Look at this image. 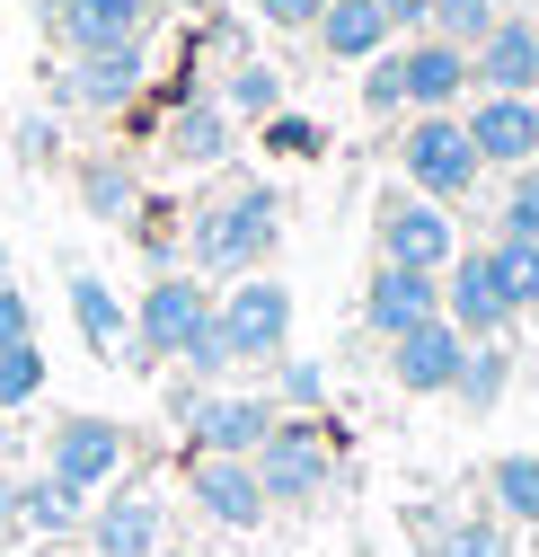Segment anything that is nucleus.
Wrapping results in <instances>:
<instances>
[{
    "mask_svg": "<svg viewBox=\"0 0 539 557\" xmlns=\"http://www.w3.org/2000/svg\"><path fill=\"white\" fill-rule=\"evenodd\" d=\"M284 248V195L265 177H239L222 195H204L186 213V274H204V284H239V274H265V257Z\"/></svg>",
    "mask_w": 539,
    "mask_h": 557,
    "instance_id": "1",
    "label": "nucleus"
},
{
    "mask_svg": "<svg viewBox=\"0 0 539 557\" xmlns=\"http://www.w3.org/2000/svg\"><path fill=\"white\" fill-rule=\"evenodd\" d=\"M398 177H408L416 195H434V203H451V213L487 186V160H478V143H468L460 107L451 115H408V133H398Z\"/></svg>",
    "mask_w": 539,
    "mask_h": 557,
    "instance_id": "2",
    "label": "nucleus"
},
{
    "mask_svg": "<svg viewBox=\"0 0 539 557\" xmlns=\"http://www.w3.org/2000/svg\"><path fill=\"white\" fill-rule=\"evenodd\" d=\"M213 284H204V274H186V265H168V274H151V293L142 301H133V345H124V355L133 363H186V345L195 336H204L213 327Z\"/></svg>",
    "mask_w": 539,
    "mask_h": 557,
    "instance_id": "3",
    "label": "nucleus"
},
{
    "mask_svg": "<svg viewBox=\"0 0 539 557\" xmlns=\"http://www.w3.org/2000/svg\"><path fill=\"white\" fill-rule=\"evenodd\" d=\"M248 460H256V486H265V505H275V513H310L327 486H336V443L310 425V416H284Z\"/></svg>",
    "mask_w": 539,
    "mask_h": 557,
    "instance_id": "4",
    "label": "nucleus"
},
{
    "mask_svg": "<svg viewBox=\"0 0 539 557\" xmlns=\"http://www.w3.org/2000/svg\"><path fill=\"white\" fill-rule=\"evenodd\" d=\"M372 248L380 265H416V274H442L460 257V222H451V203L416 195V186H398L372 203Z\"/></svg>",
    "mask_w": 539,
    "mask_h": 557,
    "instance_id": "5",
    "label": "nucleus"
},
{
    "mask_svg": "<svg viewBox=\"0 0 539 557\" xmlns=\"http://www.w3.org/2000/svg\"><path fill=\"white\" fill-rule=\"evenodd\" d=\"M124 460H133V434L115 425V416H89V407L53 416V434H45V478H62L72 496H106V486L124 478Z\"/></svg>",
    "mask_w": 539,
    "mask_h": 557,
    "instance_id": "6",
    "label": "nucleus"
},
{
    "mask_svg": "<svg viewBox=\"0 0 539 557\" xmlns=\"http://www.w3.org/2000/svg\"><path fill=\"white\" fill-rule=\"evenodd\" d=\"M142 89H151V36L62 53V72H53V107H89V115H124Z\"/></svg>",
    "mask_w": 539,
    "mask_h": 557,
    "instance_id": "7",
    "label": "nucleus"
},
{
    "mask_svg": "<svg viewBox=\"0 0 539 557\" xmlns=\"http://www.w3.org/2000/svg\"><path fill=\"white\" fill-rule=\"evenodd\" d=\"M213 336L230 345V363H284L292 345V293L275 274H239V284L213 301Z\"/></svg>",
    "mask_w": 539,
    "mask_h": 557,
    "instance_id": "8",
    "label": "nucleus"
},
{
    "mask_svg": "<svg viewBox=\"0 0 539 557\" xmlns=\"http://www.w3.org/2000/svg\"><path fill=\"white\" fill-rule=\"evenodd\" d=\"M186 425V451H222V460H248L265 434L284 425V407L265 389H195V407L177 416Z\"/></svg>",
    "mask_w": 539,
    "mask_h": 557,
    "instance_id": "9",
    "label": "nucleus"
},
{
    "mask_svg": "<svg viewBox=\"0 0 539 557\" xmlns=\"http://www.w3.org/2000/svg\"><path fill=\"white\" fill-rule=\"evenodd\" d=\"M442 319L468 336V345H487V336H513V301H504V274H496V248H460L442 265Z\"/></svg>",
    "mask_w": 539,
    "mask_h": 557,
    "instance_id": "10",
    "label": "nucleus"
},
{
    "mask_svg": "<svg viewBox=\"0 0 539 557\" xmlns=\"http://www.w3.org/2000/svg\"><path fill=\"white\" fill-rule=\"evenodd\" d=\"M186 496H195V513H204L213 531H256L265 513V486H256V460H222V451H186Z\"/></svg>",
    "mask_w": 539,
    "mask_h": 557,
    "instance_id": "11",
    "label": "nucleus"
},
{
    "mask_svg": "<svg viewBox=\"0 0 539 557\" xmlns=\"http://www.w3.org/2000/svg\"><path fill=\"white\" fill-rule=\"evenodd\" d=\"M460 124H468V143H478V160H487V177L504 169H530L539 160V98H496V89H478L460 107Z\"/></svg>",
    "mask_w": 539,
    "mask_h": 557,
    "instance_id": "12",
    "label": "nucleus"
},
{
    "mask_svg": "<svg viewBox=\"0 0 539 557\" xmlns=\"http://www.w3.org/2000/svg\"><path fill=\"white\" fill-rule=\"evenodd\" d=\"M468 81L496 89V98H539V18L504 10L478 45H468Z\"/></svg>",
    "mask_w": 539,
    "mask_h": 557,
    "instance_id": "13",
    "label": "nucleus"
},
{
    "mask_svg": "<svg viewBox=\"0 0 539 557\" xmlns=\"http://www.w3.org/2000/svg\"><path fill=\"white\" fill-rule=\"evenodd\" d=\"M80 548H89V557H151V548H168V513H160V496H142V486H115V496H98L89 522H80Z\"/></svg>",
    "mask_w": 539,
    "mask_h": 557,
    "instance_id": "14",
    "label": "nucleus"
},
{
    "mask_svg": "<svg viewBox=\"0 0 539 557\" xmlns=\"http://www.w3.org/2000/svg\"><path fill=\"white\" fill-rule=\"evenodd\" d=\"M460 363H468V336H460L451 319H425V327H408V336H389V381L408 389V398H451Z\"/></svg>",
    "mask_w": 539,
    "mask_h": 557,
    "instance_id": "15",
    "label": "nucleus"
},
{
    "mask_svg": "<svg viewBox=\"0 0 539 557\" xmlns=\"http://www.w3.org/2000/svg\"><path fill=\"white\" fill-rule=\"evenodd\" d=\"M425 319H442V274L380 265V257H372V284H363V327L389 345V336H408V327H425Z\"/></svg>",
    "mask_w": 539,
    "mask_h": 557,
    "instance_id": "16",
    "label": "nucleus"
},
{
    "mask_svg": "<svg viewBox=\"0 0 539 557\" xmlns=\"http://www.w3.org/2000/svg\"><path fill=\"white\" fill-rule=\"evenodd\" d=\"M160 0H45V27L62 53H98V45H124V36H151Z\"/></svg>",
    "mask_w": 539,
    "mask_h": 557,
    "instance_id": "17",
    "label": "nucleus"
},
{
    "mask_svg": "<svg viewBox=\"0 0 539 557\" xmlns=\"http://www.w3.org/2000/svg\"><path fill=\"white\" fill-rule=\"evenodd\" d=\"M398 62H408V115H451L460 98H478V81H468V45L408 36V45H398Z\"/></svg>",
    "mask_w": 539,
    "mask_h": 557,
    "instance_id": "18",
    "label": "nucleus"
},
{
    "mask_svg": "<svg viewBox=\"0 0 539 557\" xmlns=\"http://www.w3.org/2000/svg\"><path fill=\"white\" fill-rule=\"evenodd\" d=\"M230 133H239V115H230L222 98H177L168 124H160V151H168L177 169H222V160H230Z\"/></svg>",
    "mask_w": 539,
    "mask_h": 557,
    "instance_id": "19",
    "label": "nucleus"
},
{
    "mask_svg": "<svg viewBox=\"0 0 539 557\" xmlns=\"http://www.w3.org/2000/svg\"><path fill=\"white\" fill-rule=\"evenodd\" d=\"M318 53L327 62H372V53H389L398 36H389V18H380V0H327L318 10Z\"/></svg>",
    "mask_w": 539,
    "mask_h": 557,
    "instance_id": "20",
    "label": "nucleus"
},
{
    "mask_svg": "<svg viewBox=\"0 0 539 557\" xmlns=\"http://www.w3.org/2000/svg\"><path fill=\"white\" fill-rule=\"evenodd\" d=\"M62 293H72V327H80V345H89V355H124V345H133V319H124V301L98 284L89 265H72V284H62Z\"/></svg>",
    "mask_w": 539,
    "mask_h": 557,
    "instance_id": "21",
    "label": "nucleus"
},
{
    "mask_svg": "<svg viewBox=\"0 0 539 557\" xmlns=\"http://www.w3.org/2000/svg\"><path fill=\"white\" fill-rule=\"evenodd\" d=\"M487 513L513 531H539V451H504L487 460Z\"/></svg>",
    "mask_w": 539,
    "mask_h": 557,
    "instance_id": "22",
    "label": "nucleus"
},
{
    "mask_svg": "<svg viewBox=\"0 0 539 557\" xmlns=\"http://www.w3.org/2000/svg\"><path fill=\"white\" fill-rule=\"evenodd\" d=\"M80 522H89V496H72L62 478H18V531H36V540H80Z\"/></svg>",
    "mask_w": 539,
    "mask_h": 557,
    "instance_id": "23",
    "label": "nucleus"
},
{
    "mask_svg": "<svg viewBox=\"0 0 539 557\" xmlns=\"http://www.w3.org/2000/svg\"><path fill=\"white\" fill-rule=\"evenodd\" d=\"M80 203H89V222H133V213H142V177H133V160H115V151L80 160Z\"/></svg>",
    "mask_w": 539,
    "mask_h": 557,
    "instance_id": "24",
    "label": "nucleus"
},
{
    "mask_svg": "<svg viewBox=\"0 0 539 557\" xmlns=\"http://www.w3.org/2000/svg\"><path fill=\"white\" fill-rule=\"evenodd\" d=\"M504 389H513V345H504V336H487V345H468V363H460L451 398H460L468 416H487V407H496Z\"/></svg>",
    "mask_w": 539,
    "mask_h": 557,
    "instance_id": "25",
    "label": "nucleus"
},
{
    "mask_svg": "<svg viewBox=\"0 0 539 557\" xmlns=\"http://www.w3.org/2000/svg\"><path fill=\"white\" fill-rule=\"evenodd\" d=\"M222 107L230 115H248V124H265V115H284V72H275V62H230V72H222Z\"/></svg>",
    "mask_w": 539,
    "mask_h": 557,
    "instance_id": "26",
    "label": "nucleus"
},
{
    "mask_svg": "<svg viewBox=\"0 0 539 557\" xmlns=\"http://www.w3.org/2000/svg\"><path fill=\"white\" fill-rule=\"evenodd\" d=\"M425 548H434V557H513V522H496V513H460V522H442Z\"/></svg>",
    "mask_w": 539,
    "mask_h": 557,
    "instance_id": "27",
    "label": "nucleus"
},
{
    "mask_svg": "<svg viewBox=\"0 0 539 557\" xmlns=\"http://www.w3.org/2000/svg\"><path fill=\"white\" fill-rule=\"evenodd\" d=\"M36 398H45V345L36 336L27 345H0V416H18Z\"/></svg>",
    "mask_w": 539,
    "mask_h": 557,
    "instance_id": "28",
    "label": "nucleus"
},
{
    "mask_svg": "<svg viewBox=\"0 0 539 557\" xmlns=\"http://www.w3.org/2000/svg\"><path fill=\"white\" fill-rule=\"evenodd\" d=\"M496 18H504V0H434L425 36H442V45H478Z\"/></svg>",
    "mask_w": 539,
    "mask_h": 557,
    "instance_id": "29",
    "label": "nucleus"
},
{
    "mask_svg": "<svg viewBox=\"0 0 539 557\" xmlns=\"http://www.w3.org/2000/svg\"><path fill=\"white\" fill-rule=\"evenodd\" d=\"M363 115H372V124H380V115H408V62H398V45L363 62Z\"/></svg>",
    "mask_w": 539,
    "mask_h": 557,
    "instance_id": "30",
    "label": "nucleus"
},
{
    "mask_svg": "<svg viewBox=\"0 0 539 557\" xmlns=\"http://www.w3.org/2000/svg\"><path fill=\"white\" fill-rule=\"evenodd\" d=\"M496 239H539V160L513 169V186L496 203Z\"/></svg>",
    "mask_w": 539,
    "mask_h": 557,
    "instance_id": "31",
    "label": "nucleus"
},
{
    "mask_svg": "<svg viewBox=\"0 0 539 557\" xmlns=\"http://www.w3.org/2000/svg\"><path fill=\"white\" fill-rule=\"evenodd\" d=\"M496 274L513 310H539V239H496Z\"/></svg>",
    "mask_w": 539,
    "mask_h": 557,
    "instance_id": "32",
    "label": "nucleus"
},
{
    "mask_svg": "<svg viewBox=\"0 0 539 557\" xmlns=\"http://www.w3.org/2000/svg\"><path fill=\"white\" fill-rule=\"evenodd\" d=\"M318 398H327V372L318 363H275V407H292V416H318Z\"/></svg>",
    "mask_w": 539,
    "mask_h": 557,
    "instance_id": "33",
    "label": "nucleus"
},
{
    "mask_svg": "<svg viewBox=\"0 0 539 557\" xmlns=\"http://www.w3.org/2000/svg\"><path fill=\"white\" fill-rule=\"evenodd\" d=\"M265 151H284V160H318V151H327V124H310V115H265Z\"/></svg>",
    "mask_w": 539,
    "mask_h": 557,
    "instance_id": "34",
    "label": "nucleus"
},
{
    "mask_svg": "<svg viewBox=\"0 0 539 557\" xmlns=\"http://www.w3.org/2000/svg\"><path fill=\"white\" fill-rule=\"evenodd\" d=\"M248 10H256L265 27H284V36H301V27H318V10H327V0H248Z\"/></svg>",
    "mask_w": 539,
    "mask_h": 557,
    "instance_id": "35",
    "label": "nucleus"
},
{
    "mask_svg": "<svg viewBox=\"0 0 539 557\" xmlns=\"http://www.w3.org/2000/svg\"><path fill=\"white\" fill-rule=\"evenodd\" d=\"M62 151V133H53V115H27L18 133H10V160H53Z\"/></svg>",
    "mask_w": 539,
    "mask_h": 557,
    "instance_id": "36",
    "label": "nucleus"
},
{
    "mask_svg": "<svg viewBox=\"0 0 539 557\" xmlns=\"http://www.w3.org/2000/svg\"><path fill=\"white\" fill-rule=\"evenodd\" d=\"M36 336V310H27V293L18 284H0V345H27Z\"/></svg>",
    "mask_w": 539,
    "mask_h": 557,
    "instance_id": "37",
    "label": "nucleus"
},
{
    "mask_svg": "<svg viewBox=\"0 0 539 557\" xmlns=\"http://www.w3.org/2000/svg\"><path fill=\"white\" fill-rule=\"evenodd\" d=\"M380 18H389V36H425L434 0H380Z\"/></svg>",
    "mask_w": 539,
    "mask_h": 557,
    "instance_id": "38",
    "label": "nucleus"
},
{
    "mask_svg": "<svg viewBox=\"0 0 539 557\" xmlns=\"http://www.w3.org/2000/svg\"><path fill=\"white\" fill-rule=\"evenodd\" d=\"M18 531V478H0V540Z\"/></svg>",
    "mask_w": 539,
    "mask_h": 557,
    "instance_id": "39",
    "label": "nucleus"
},
{
    "mask_svg": "<svg viewBox=\"0 0 539 557\" xmlns=\"http://www.w3.org/2000/svg\"><path fill=\"white\" fill-rule=\"evenodd\" d=\"M160 10H177V18H213L222 0H160Z\"/></svg>",
    "mask_w": 539,
    "mask_h": 557,
    "instance_id": "40",
    "label": "nucleus"
},
{
    "mask_svg": "<svg viewBox=\"0 0 539 557\" xmlns=\"http://www.w3.org/2000/svg\"><path fill=\"white\" fill-rule=\"evenodd\" d=\"M10 451H18V434H10V416H0V469H10Z\"/></svg>",
    "mask_w": 539,
    "mask_h": 557,
    "instance_id": "41",
    "label": "nucleus"
},
{
    "mask_svg": "<svg viewBox=\"0 0 539 557\" xmlns=\"http://www.w3.org/2000/svg\"><path fill=\"white\" fill-rule=\"evenodd\" d=\"M45 557H89V548H80V540H53V548H45Z\"/></svg>",
    "mask_w": 539,
    "mask_h": 557,
    "instance_id": "42",
    "label": "nucleus"
},
{
    "mask_svg": "<svg viewBox=\"0 0 539 557\" xmlns=\"http://www.w3.org/2000/svg\"><path fill=\"white\" fill-rule=\"evenodd\" d=\"M151 557H195V548H177V540H168V548H151Z\"/></svg>",
    "mask_w": 539,
    "mask_h": 557,
    "instance_id": "43",
    "label": "nucleus"
},
{
    "mask_svg": "<svg viewBox=\"0 0 539 557\" xmlns=\"http://www.w3.org/2000/svg\"><path fill=\"white\" fill-rule=\"evenodd\" d=\"M0 284H10V239H0Z\"/></svg>",
    "mask_w": 539,
    "mask_h": 557,
    "instance_id": "44",
    "label": "nucleus"
},
{
    "mask_svg": "<svg viewBox=\"0 0 539 557\" xmlns=\"http://www.w3.org/2000/svg\"><path fill=\"white\" fill-rule=\"evenodd\" d=\"M0 169H10V143H0Z\"/></svg>",
    "mask_w": 539,
    "mask_h": 557,
    "instance_id": "45",
    "label": "nucleus"
},
{
    "mask_svg": "<svg viewBox=\"0 0 539 557\" xmlns=\"http://www.w3.org/2000/svg\"><path fill=\"white\" fill-rule=\"evenodd\" d=\"M530 557H539V531H530Z\"/></svg>",
    "mask_w": 539,
    "mask_h": 557,
    "instance_id": "46",
    "label": "nucleus"
}]
</instances>
